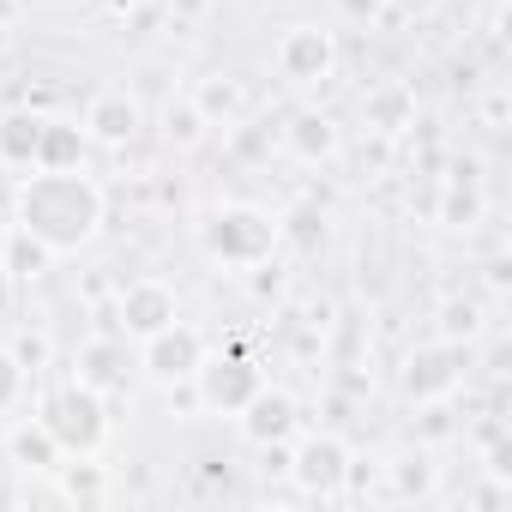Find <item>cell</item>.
I'll list each match as a JSON object with an SVG mask.
<instances>
[{
	"label": "cell",
	"mask_w": 512,
	"mask_h": 512,
	"mask_svg": "<svg viewBox=\"0 0 512 512\" xmlns=\"http://www.w3.org/2000/svg\"><path fill=\"white\" fill-rule=\"evenodd\" d=\"M13 223L31 229L49 253H79L103 223V187L85 169H31L19 187Z\"/></svg>",
	"instance_id": "6da1fadb"
},
{
	"label": "cell",
	"mask_w": 512,
	"mask_h": 512,
	"mask_svg": "<svg viewBox=\"0 0 512 512\" xmlns=\"http://www.w3.org/2000/svg\"><path fill=\"white\" fill-rule=\"evenodd\" d=\"M37 422L55 434L61 452H79V458H91V452L109 440V404H103V392H91L85 380L55 386V392L43 398V416H37Z\"/></svg>",
	"instance_id": "7a4b0ae2"
},
{
	"label": "cell",
	"mask_w": 512,
	"mask_h": 512,
	"mask_svg": "<svg viewBox=\"0 0 512 512\" xmlns=\"http://www.w3.org/2000/svg\"><path fill=\"white\" fill-rule=\"evenodd\" d=\"M199 241L223 266H266L272 247H278V223L266 211H253V205H223V211H211L199 223Z\"/></svg>",
	"instance_id": "3957f363"
},
{
	"label": "cell",
	"mask_w": 512,
	"mask_h": 512,
	"mask_svg": "<svg viewBox=\"0 0 512 512\" xmlns=\"http://www.w3.org/2000/svg\"><path fill=\"white\" fill-rule=\"evenodd\" d=\"M193 386H199V404H205V410L235 416V410H241L253 392H260L266 380H260V368H253L241 350H223V356H205V362H199Z\"/></svg>",
	"instance_id": "277c9868"
},
{
	"label": "cell",
	"mask_w": 512,
	"mask_h": 512,
	"mask_svg": "<svg viewBox=\"0 0 512 512\" xmlns=\"http://www.w3.org/2000/svg\"><path fill=\"white\" fill-rule=\"evenodd\" d=\"M139 344H145V350H139V368H145L151 380H163V386L193 380L199 362H205V338H199L193 326H181V320H169L163 332H151V338H139Z\"/></svg>",
	"instance_id": "5b68a950"
},
{
	"label": "cell",
	"mask_w": 512,
	"mask_h": 512,
	"mask_svg": "<svg viewBox=\"0 0 512 512\" xmlns=\"http://www.w3.org/2000/svg\"><path fill=\"white\" fill-rule=\"evenodd\" d=\"M464 368H470V350L464 344H422V350H410V362H404V392L416 398V404H440L458 380H464Z\"/></svg>",
	"instance_id": "8992f818"
},
{
	"label": "cell",
	"mask_w": 512,
	"mask_h": 512,
	"mask_svg": "<svg viewBox=\"0 0 512 512\" xmlns=\"http://www.w3.org/2000/svg\"><path fill=\"white\" fill-rule=\"evenodd\" d=\"M278 73H284L290 85H326V79L338 73V43H332V31L296 25V31L278 43Z\"/></svg>",
	"instance_id": "52a82bcc"
},
{
	"label": "cell",
	"mask_w": 512,
	"mask_h": 512,
	"mask_svg": "<svg viewBox=\"0 0 512 512\" xmlns=\"http://www.w3.org/2000/svg\"><path fill=\"white\" fill-rule=\"evenodd\" d=\"M169 320H175V290L157 284V278L127 284L121 302H115V326H121V338H151V332H163Z\"/></svg>",
	"instance_id": "ba28073f"
},
{
	"label": "cell",
	"mask_w": 512,
	"mask_h": 512,
	"mask_svg": "<svg viewBox=\"0 0 512 512\" xmlns=\"http://www.w3.org/2000/svg\"><path fill=\"white\" fill-rule=\"evenodd\" d=\"M344 470H350V452L338 434H314L290 452V476L308 488V494H338L344 488Z\"/></svg>",
	"instance_id": "9c48e42d"
},
{
	"label": "cell",
	"mask_w": 512,
	"mask_h": 512,
	"mask_svg": "<svg viewBox=\"0 0 512 512\" xmlns=\"http://www.w3.org/2000/svg\"><path fill=\"white\" fill-rule=\"evenodd\" d=\"M241 434L253 440V446H266V440H290L296 434V422H302V404L290 398V392H278V386H260L241 410Z\"/></svg>",
	"instance_id": "30bf717a"
},
{
	"label": "cell",
	"mask_w": 512,
	"mask_h": 512,
	"mask_svg": "<svg viewBox=\"0 0 512 512\" xmlns=\"http://www.w3.org/2000/svg\"><path fill=\"white\" fill-rule=\"evenodd\" d=\"M127 368H133V356H127V338H121V332H97V338L79 350V380H85L91 392H121V386H127Z\"/></svg>",
	"instance_id": "8fae6325"
},
{
	"label": "cell",
	"mask_w": 512,
	"mask_h": 512,
	"mask_svg": "<svg viewBox=\"0 0 512 512\" xmlns=\"http://www.w3.org/2000/svg\"><path fill=\"white\" fill-rule=\"evenodd\" d=\"M85 133L103 139V145H127V139L139 133V103H133L127 91H103V97H91V109H85Z\"/></svg>",
	"instance_id": "7c38bea8"
},
{
	"label": "cell",
	"mask_w": 512,
	"mask_h": 512,
	"mask_svg": "<svg viewBox=\"0 0 512 512\" xmlns=\"http://www.w3.org/2000/svg\"><path fill=\"white\" fill-rule=\"evenodd\" d=\"M43 109H7L0 115V163L7 169H37V139H43Z\"/></svg>",
	"instance_id": "4fadbf2b"
},
{
	"label": "cell",
	"mask_w": 512,
	"mask_h": 512,
	"mask_svg": "<svg viewBox=\"0 0 512 512\" xmlns=\"http://www.w3.org/2000/svg\"><path fill=\"white\" fill-rule=\"evenodd\" d=\"M362 115H368L374 133H404V127L416 121V91H410L404 79H386V85H374V91L362 97Z\"/></svg>",
	"instance_id": "5bb4252c"
},
{
	"label": "cell",
	"mask_w": 512,
	"mask_h": 512,
	"mask_svg": "<svg viewBox=\"0 0 512 512\" xmlns=\"http://www.w3.org/2000/svg\"><path fill=\"white\" fill-rule=\"evenodd\" d=\"M37 169H85V127H73V121H43Z\"/></svg>",
	"instance_id": "9a60e30c"
},
{
	"label": "cell",
	"mask_w": 512,
	"mask_h": 512,
	"mask_svg": "<svg viewBox=\"0 0 512 512\" xmlns=\"http://www.w3.org/2000/svg\"><path fill=\"white\" fill-rule=\"evenodd\" d=\"M476 217H482V193H476V169L464 163V169H452V193L440 205V223L446 229H470Z\"/></svg>",
	"instance_id": "2e32d148"
},
{
	"label": "cell",
	"mask_w": 512,
	"mask_h": 512,
	"mask_svg": "<svg viewBox=\"0 0 512 512\" xmlns=\"http://www.w3.org/2000/svg\"><path fill=\"white\" fill-rule=\"evenodd\" d=\"M61 446H55V434L43 428V422H25L19 434H13V464H25V470H61Z\"/></svg>",
	"instance_id": "e0dca14e"
},
{
	"label": "cell",
	"mask_w": 512,
	"mask_h": 512,
	"mask_svg": "<svg viewBox=\"0 0 512 512\" xmlns=\"http://www.w3.org/2000/svg\"><path fill=\"white\" fill-rule=\"evenodd\" d=\"M193 109L205 115V121H241V109H247V97H241V85L235 79H205L199 85V97H193Z\"/></svg>",
	"instance_id": "ac0fdd59"
},
{
	"label": "cell",
	"mask_w": 512,
	"mask_h": 512,
	"mask_svg": "<svg viewBox=\"0 0 512 512\" xmlns=\"http://www.w3.org/2000/svg\"><path fill=\"white\" fill-rule=\"evenodd\" d=\"M290 151H296V157H332V151H338V127L308 109V115L290 121Z\"/></svg>",
	"instance_id": "d6986e66"
},
{
	"label": "cell",
	"mask_w": 512,
	"mask_h": 512,
	"mask_svg": "<svg viewBox=\"0 0 512 512\" xmlns=\"http://www.w3.org/2000/svg\"><path fill=\"white\" fill-rule=\"evenodd\" d=\"M482 326H488V314H482V302H470V296H452V302L440 308V338H446V344H476Z\"/></svg>",
	"instance_id": "ffe728a7"
},
{
	"label": "cell",
	"mask_w": 512,
	"mask_h": 512,
	"mask_svg": "<svg viewBox=\"0 0 512 512\" xmlns=\"http://www.w3.org/2000/svg\"><path fill=\"white\" fill-rule=\"evenodd\" d=\"M43 266H49V247L31 229H13L7 235V272L13 278H43Z\"/></svg>",
	"instance_id": "44dd1931"
},
{
	"label": "cell",
	"mask_w": 512,
	"mask_h": 512,
	"mask_svg": "<svg viewBox=\"0 0 512 512\" xmlns=\"http://www.w3.org/2000/svg\"><path fill=\"white\" fill-rule=\"evenodd\" d=\"M205 115L193 109V103H169V115H163V133H169V145H199L205 139Z\"/></svg>",
	"instance_id": "7402d4cb"
},
{
	"label": "cell",
	"mask_w": 512,
	"mask_h": 512,
	"mask_svg": "<svg viewBox=\"0 0 512 512\" xmlns=\"http://www.w3.org/2000/svg\"><path fill=\"white\" fill-rule=\"evenodd\" d=\"M278 235H290L302 253H314V247L326 241V217H320L314 205H302V211H290V229H278Z\"/></svg>",
	"instance_id": "603a6c76"
},
{
	"label": "cell",
	"mask_w": 512,
	"mask_h": 512,
	"mask_svg": "<svg viewBox=\"0 0 512 512\" xmlns=\"http://www.w3.org/2000/svg\"><path fill=\"white\" fill-rule=\"evenodd\" d=\"M392 476H398V494H428L434 488V464L428 458H404V464H392Z\"/></svg>",
	"instance_id": "cb8c5ba5"
},
{
	"label": "cell",
	"mask_w": 512,
	"mask_h": 512,
	"mask_svg": "<svg viewBox=\"0 0 512 512\" xmlns=\"http://www.w3.org/2000/svg\"><path fill=\"white\" fill-rule=\"evenodd\" d=\"M19 386H25V368L13 350H0V410H13L19 404Z\"/></svg>",
	"instance_id": "d4e9b609"
},
{
	"label": "cell",
	"mask_w": 512,
	"mask_h": 512,
	"mask_svg": "<svg viewBox=\"0 0 512 512\" xmlns=\"http://www.w3.org/2000/svg\"><path fill=\"white\" fill-rule=\"evenodd\" d=\"M13 356H19V368H25V374H37V368L49 362V338H43V332H25V338L13 344Z\"/></svg>",
	"instance_id": "484cf974"
},
{
	"label": "cell",
	"mask_w": 512,
	"mask_h": 512,
	"mask_svg": "<svg viewBox=\"0 0 512 512\" xmlns=\"http://www.w3.org/2000/svg\"><path fill=\"white\" fill-rule=\"evenodd\" d=\"M205 7H211V0H169V13H175V31H181L187 19H199Z\"/></svg>",
	"instance_id": "4316f807"
},
{
	"label": "cell",
	"mask_w": 512,
	"mask_h": 512,
	"mask_svg": "<svg viewBox=\"0 0 512 512\" xmlns=\"http://www.w3.org/2000/svg\"><path fill=\"white\" fill-rule=\"evenodd\" d=\"M67 494H85V500H97V470H73V476H67Z\"/></svg>",
	"instance_id": "83f0119b"
},
{
	"label": "cell",
	"mask_w": 512,
	"mask_h": 512,
	"mask_svg": "<svg viewBox=\"0 0 512 512\" xmlns=\"http://www.w3.org/2000/svg\"><path fill=\"white\" fill-rule=\"evenodd\" d=\"M452 422H446V410H428V422H422V440H440Z\"/></svg>",
	"instance_id": "f1b7e54d"
},
{
	"label": "cell",
	"mask_w": 512,
	"mask_h": 512,
	"mask_svg": "<svg viewBox=\"0 0 512 512\" xmlns=\"http://www.w3.org/2000/svg\"><path fill=\"white\" fill-rule=\"evenodd\" d=\"M109 7H115V13H139V7H145V0H109Z\"/></svg>",
	"instance_id": "f546056e"
},
{
	"label": "cell",
	"mask_w": 512,
	"mask_h": 512,
	"mask_svg": "<svg viewBox=\"0 0 512 512\" xmlns=\"http://www.w3.org/2000/svg\"><path fill=\"white\" fill-rule=\"evenodd\" d=\"M7 235H13V229H7V223H0V272H7Z\"/></svg>",
	"instance_id": "4dcf8cb0"
},
{
	"label": "cell",
	"mask_w": 512,
	"mask_h": 512,
	"mask_svg": "<svg viewBox=\"0 0 512 512\" xmlns=\"http://www.w3.org/2000/svg\"><path fill=\"white\" fill-rule=\"evenodd\" d=\"M344 7H350V13H374V0H344Z\"/></svg>",
	"instance_id": "1f68e13d"
},
{
	"label": "cell",
	"mask_w": 512,
	"mask_h": 512,
	"mask_svg": "<svg viewBox=\"0 0 512 512\" xmlns=\"http://www.w3.org/2000/svg\"><path fill=\"white\" fill-rule=\"evenodd\" d=\"M7 43H13V37H7V25H0V55H7Z\"/></svg>",
	"instance_id": "d6a6232c"
}]
</instances>
